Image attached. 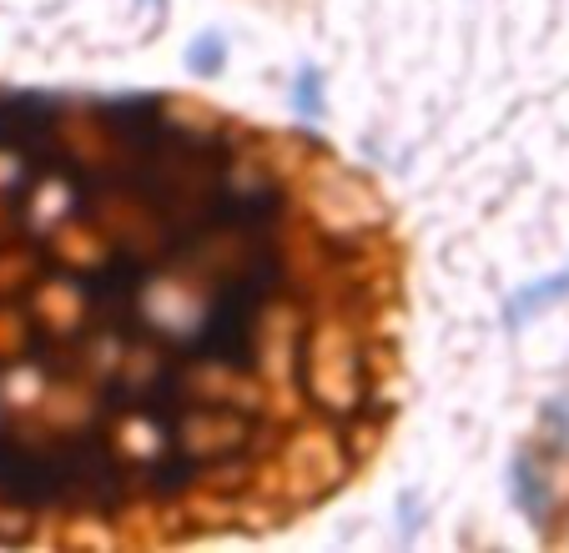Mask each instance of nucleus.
<instances>
[{
	"instance_id": "1",
	"label": "nucleus",
	"mask_w": 569,
	"mask_h": 553,
	"mask_svg": "<svg viewBox=\"0 0 569 553\" xmlns=\"http://www.w3.org/2000/svg\"><path fill=\"white\" fill-rule=\"evenodd\" d=\"M515 499H519V509H525L529 519H545V513H549V483H545V473H539L535 458H519V469H515Z\"/></svg>"
},
{
	"instance_id": "2",
	"label": "nucleus",
	"mask_w": 569,
	"mask_h": 553,
	"mask_svg": "<svg viewBox=\"0 0 569 553\" xmlns=\"http://www.w3.org/2000/svg\"><path fill=\"white\" fill-rule=\"evenodd\" d=\"M559 298H569V267L559 276H545V282L525 288L515 302H509V312H515V318H529V312H539L545 302H559Z\"/></svg>"
},
{
	"instance_id": "3",
	"label": "nucleus",
	"mask_w": 569,
	"mask_h": 553,
	"mask_svg": "<svg viewBox=\"0 0 569 553\" xmlns=\"http://www.w3.org/2000/svg\"><path fill=\"white\" fill-rule=\"evenodd\" d=\"M545 433L555 448H569V393H559L555 403L545 408Z\"/></svg>"
},
{
	"instance_id": "4",
	"label": "nucleus",
	"mask_w": 569,
	"mask_h": 553,
	"mask_svg": "<svg viewBox=\"0 0 569 553\" xmlns=\"http://www.w3.org/2000/svg\"><path fill=\"white\" fill-rule=\"evenodd\" d=\"M318 91H322L318 71H302L298 81H292V101H298L302 117H318V111H322V97H318Z\"/></svg>"
},
{
	"instance_id": "5",
	"label": "nucleus",
	"mask_w": 569,
	"mask_h": 553,
	"mask_svg": "<svg viewBox=\"0 0 569 553\" xmlns=\"http://www.w3.org/2000/svg\"><path fill=\"white\" fill-rule=\"evenodd\" d=\"M222 41H217V36H207V41H192V51H187V61L192 66H207V71H217V66H222Z\"/></svg>"
},
{
	"instance_id": "6",
	"label": "nucleus",
	"mask_w": 569,
	"mask_h": 553,
	"mask_svg": "<svg viewBox=\"0 0 569 553\" xmlns=\"http://www.w3.org/2000/svg\"><path fill=\"white\" fill-rule=\"evenodd\" d=\"M147 6H161V0H147Z\"/></svg>"
}]
</instances>
